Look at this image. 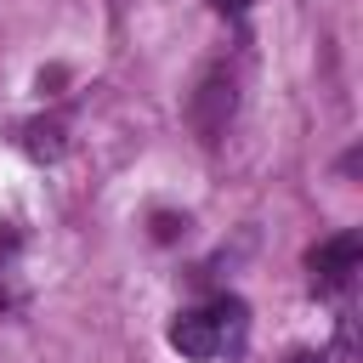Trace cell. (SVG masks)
Returning a JSON list of instances; mask_svg holds the SVG:
<instances>
[{"label":"cell","mask_w":363,"mask_h":363,"mask_svg":"<svg viewBox=\"0 0 363 363\" xmlns=\"http://www.w3.org/2000/svg\"><path fill=\"white\" fill-rule=\"evenodd\" d=\"M233 108H238V79L227 68H210L187 96V119H193V130L204 142H221V130L233 125Z\"/></svg>","instance_id":"1"},{"label":"cell","mask_w":363,"mask_h":363,"mask_svg":"<svg viewBox=\"0 0 363 363\" xmlns=\"http://www.w3.org/2000/svg\"><path fill=\"white\" fill-rule=\"evenodd\" d=\"M357 261H363V238H357V233H335V238H323V244L306 255L318 289H346L352 272H357Z\"/></svg>","instance_id":"2"},{"label":"cell","mask_w":363,"mask_h":363,"mask_svg":"<svg viewBox=\"0 0 363 363\" xmlns=\"http://www.w3.org/2000/svg\"><path fill=\"white\" fill-rule=\"evenodd\" d=\"M170 346H176L182 357H193V363H210V357L221 352V329H216L210 312H182V318L170 323Z\"/></svg>","instance_id":"3"},{"label":"cell","mask_w":363,"mask_h":363,"mask_svg":"<svg viewBox=\"0 0 363 363\" xmlns=\"http://www.w3.org/2000/svg\"><path fill=\"white\" fill-rule=\"evenodd\" d=\"M23 147H28V159H57V153H62V125H57V119L23 125Z\"/></svg>","instance_id":"4"},{"label":"cell","mask_w":363,"mask_h":363,"mask_svg":"<svg viewBox=\"0 0 363 363\" xmlns=\"http://www.w3.org/2000/svg\"><path fill=\"white\" fill-rule=\"evenodd\" d=\"M182 227H187V221H182V216H170V210H159V216H153V238H159V244L182 238Z\"/></svg>","instance_id":"5"},{"label":"cell","mask_w":363,"mask_h":363,"mask_svg":"<svg viewBox=\"0 0 363 363\" xmlns=\"http://www.w3.org/2000/svg\"><path fill=\"white\" fill-rule=\"evenodd\" d=\"M210 6H216V11H233V17H238V11L250 6V0H210Z\"/></svg>","instance_id":"6"},{"label":"cell","mask_w":363,"mask_h":363,"mask_svg":"<svg viewBox=\"0 0 363 363\" xmlns=\"http://www.w3.org/2000/svg\"><path fill=\"white\" fill-rule=\"evenodd\" d=\"M284 363H323V357H318V352H289Z\"/></svg>","instance_id":"7"}]
</instances>
